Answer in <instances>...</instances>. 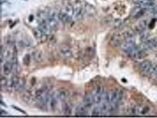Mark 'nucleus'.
<instances>
[{
  "mask_svg": "<svg viewBox=\"0 0 157 118\" xmlns=\"http://www.w3.org/2000/svg\"><path fill=\"white\" fill-rule=\"evenodd\" d=\"M141 72L146 75L155 76L157 73V66L149 60L142 62L140 66Z\"/></svg>",
  "mask_w": 157,
  "mask_h": 118,
  "instance_id": "obj_1",
  "label": "nucleus"
},
{
  "mask_svg": "<svg viewBox=\"0 0 157 118\" xmlns=\"http://www.w3.org/2000/svg\"><path fill=\"white\" fill-rule=\"evenodd\" d=\"M124 97V92L122 90H114L110 95V102L111 104L117 105Z\"/></svg>",
  "mask_w": 157,
  "mask_h": 118,
  "instance_id": "obj_2",
  "label": "nucleus"
},
{
  "mask_svg": "<svg viewBox=\"0 0 157 118\" xmlns=\"http://www.w3.org/2000/svg\"><path fill=\"white\" fill-rule=\"evenodd\" d=\"M47 22L51 29V30H56L58 28L59 24L55 18V15L54 12H51L47 17Z\"/></svg>",
  "mask_w": 157,
  "mask_h": 118,
  "instance_id": "obj_3",
  "label": "nucleus"
},
{
  "mask_svg": "<svg viewBox=\"0 0 157 118\" xmlns=\"http://www.w3.org/2000/svg\"><path fill=\"white\" fill-rule=\"evenodd\" d=\"M85 14V9L82 7V6L77 4L74 7V11H73V16L75 18L79 20L82 19L84 17Z\"/></svg>",
  "mask_w": 157,
  "mask_h": 118,
  "instance_id": "obj_4",
  "label": "nucleus"
},
{
  "mask_svg": "<svg viewBox=\"0 0 157 118\" xmlns=\"http://www.w3.org/2000/svg\"><path fill=\"white\" fill-rule=\"evenodd\" d=\"M69 92L65 89H60L55 93V97L60 101H65L69 96Z\"/></svg>",
  "mask_w": 157,
  "mask_h": 118,
  "instance_id": "obj_5",
  "label": "nucleus"
},
{
  "mask_svg": "<svg viewBox=\"0 0 157 118\" xmlns=\"http://www.w3.org/2000/svg\"><path fill=\"white\" fill-rule=\"evenodd\" d=\"M58 18L64 23H70L73 21L71 15L65 11L59 12L58 14Z\"/></svg>",
  "mask_w": 157,
  "mask_h": 118,
  "instance_id": "obj_6",
  "label": "nucleus"
},
{
  "mask_svg": "<svg viewBox=\"0 0 157 118\" xmlns=\"http://www.w3.org/2000/svg\"><path fill=\"white\" fill-rule=\"evenodd\" d=\"M60 54L66 59L71 58L73 56V53L71 49L67 46H63L60 49Z\"/></svg>",
  "mask_w": 157,
  "mask_h": 118,
  "instance_id": "obj_7",
  "label": "nucleus"
},
{
  "mask_svg": "<svg viewBox=\"0 0 157 118\" xmlns=\"http://www.w3.org/2000/svg\"><path fill=\"white\" fill-rule=\"evenodd\" d=\"M3 73L5 75H9L13 71V64L11 61H6L4 62L2 67Z\"/></svg>",
  "mask_w": 157,
  "mask_h": 118,
  "instance_id": "obj_8",
  "label": "nucleus"
},
{
  "mask_svg": "<svg viewBox=\"0 0 157 118\" xmlns=\"http://www.w3.org/2000/svg\"><path fill=\"white\" fill-rule=\"evenodd\" d=\"M150 108L148 106H141L135 108V112L138 115H146L150 112Z\"/></svg>",
  "mask_w": 157,
  "mask_h": 118,
  "instance_id": "obj_9",
  "label": "nucleus"
},
{
  "mask_svg": "<svg viewBox=\"0 0 157 118\" xmlns=\"http://www.w3.org/2000/svg\"><path fill=\"white\" fill-rule=\"evenodd\" d=\"M94 103V97H93V95H86L84 99V104L88 108H91L93 103Z\"/></svg>",
  "mask_w": 157,
  "mask_h": 118,
  "instance_id": "obj_10",
  "label": "nucleus"
},
{
  "mask_svg": "<svg viewBox=\"0 0 157 118\" xmlns=\"http://www.w3.org/2000/svg\"><path fill=\"white\" fill-rule=\"evenodd\" d=\"M123 43V40L121 36L119 35H115L113 37L111 40V44L114 47H118L121 45Z\"/></svg>",
  "mask_w": 157,
  "mask_h": 118,
  "instance_id": "obj_11",
  "label": "nucleus"
},
{
  "mask_svg": "<svg viewBox=\"0 0 157 118\" xmlns=\"http://www.w3.org/2000/svg\"><path fill=\"white\" fill-rule=\"evenodd\" d=\"M138 3L141 7L144 8L152 7L155 4V0H140L138 1Z\"/></svg>",
  "mask_w": 157,
  "mask_h": 118,
  "instance_id": "obj_12",
  "label": "nucleus"
},
{
  "mask_svg": "<svg viewBox=\"0 0 157 118\" xmlns=\"http://www.w3.org/2000/svg\"><path fill=\"white\" fill-rule=\"evenodd\" d=\"M33 58L35 62L37 63H40L44 60V54L41 50H37L33 53Z\"/></svg>",
  "mask_w": 157,
  "mask_h": 118,
  "instance_id": "obj_13",
  "label": "nucleus"
},
{
  "mask_svg": "<svg viewBox=\"0 0 157 118\" xmlns=\"http://www.w3.org/2000/svg\"><path fill=\"white\" fill-rule=\"evenodd\" d=\"M88 108L84 105H79L76 109V114L77 115H84L87 114Z\"/></svg>",
  "mask_w": 157,
  "mask_h": 118,
  "instance_id": "obj_14",
  "label": "nucleus"
},
{
  "mask_svg": "<svg viewBox=\"0 0 157 118\" xmlns=\"http://www.w3.org/2000/svg\"><path fill=\"white\" fill-rule=\"evenodd\" d=\"M33 34L34 37L37 39H42L43 37H45V33L40 29V28H36L33 30Z\"/></svg>",
  "mask_w": 157,
  "mask_h": 118,
  "instance_id": "obj_15",
  "label": "nucleus"
},
{
  "mask_svg": "<svg viewBox=\"0 0 157 118\" xmlns=\"http://www.w3.org/2000/svg\"><path fill=\"white\" fill-rule=\"evenodd\" d=\"M63 111L64 115H70L72 114V108L70 104L65 103L63 106Z\"/></svg>",
  "mask_w": 157,
  "mask_h": 118,
  "instance_id": "obj_16",
  "label": "nucleus"
},
{
  "mask_svg": "<svg viewBox=\"0 0 157 118\" xmlns=\"http://www.w3.org/2000/svg\"><path fill=\"white\" fill-rule=\"evenodd\" d=\"M57 99L55 97H50V99L48 101L49 103V106L51 109H55L57 105Z\"/></svg>",
  "mask_w": 157,
  "mask_h": 118,
  "instance_id": "obj_17",
  "label": "nucleus"
},
{
  "mask_svg": "<svg viewBox=\"0 0 157 118\" xmlns=\"http://www.w3.org/2000/svg\"><path fill=\"white\" fill-rule=\"evenodd\" d=\"M103 95H94L93 97L94 103L96 104L100 103L103 100Z\"/></svg>",
  "mask_w": 157,
  "mask_h": 118,
  "instance_id": "obj_18",
  "label": "nucleus"
},
{
  "mask_svg": "<svg viewBox=\"0 0 157 118\" xmlns=\"http://www.w3.org/2000/svg\"><path fill=\"white\" fill-rule=\"evenodd\" d=\"M101 115H102V112L100 107H95L92 112V116H100Z\"/></svg>",
  "mask_w": 157,
  "mask_h": 118,
  "instance_id": "obj_19",
  "label": "nucleus"
},
{
  "mask_svg": "<svg viewBox=\"0 0 157 118\" xmlns=\"http://www.w3.org/2000/svg\"><path fill=\"white\" fill-rule=\"evenodd\" d=\"M31 62V57L29 54H27L25 55V56L23 58V63L25 66H28L30 64Z\"/></svg>",
  "mask_w": 157,
  "mask_h": 118,
  "instance_id": "obj_20",
  "label": "nucleus"
},
{
  "mask_svg": "<svg viewBox=\"0 0 157 118\" xmlns=\"http://www.w3.org/2000/svg\"><path fill=\"white\" fill-rule=\"evenodd\" d=\"M104 89H103V87L101 86H98L96 87L94 92V95H104Z\"/></svg>",
  "mask_w": 157,
  "mask_h": 118,
  "instance_id": "obj_21",
  "label": "nucleus"
},
{
  "mask_svg": "<svg viewBox=\"0 0 157 118\" xmlns=\"http://www.w3.org/2000/svg\"><path fill=\"white\" fill-rule=\"evenodd\" d=\"M22 97L23 99V100H24L25 102H29L31 100V96L28 92H24L23 93V95L22 96Z\"/></svg>",
  "mask_w": 157,
  "mask_h": 118,
  "instance_id": "obj_22",
  "label": "nucleus"
},
{
  "mask_svg": "<svg viewBox=\"0 0 157 118\" xmlns=\"http://www.w3.org/2000/svg\"><path fill=\"white\" fill-rule=\"evenodd\" d=\"M85 56H86L91 57L93 56L94 50H93V48H92L91 47H88L87 48H86L85 50Z\"/></svg>",
  "mask_w": 157,
  "mask_h": 118,
  "instance_id": "obj_23",
  "label": "nucleus"
},
{
  "mask_svg": "<svg viewBox=\"0 0 157 118\" xmlns=\"http://www.w3.org/2000/svg\"><path fill=\"white\" fill-rule=\"evenodd\" d=\"M1 84L2 87H7V84H8V80L5 78L2 77V78L1 79Z\"/></svg>",
  "mask_w": 157,
  "mask_h": 118,
  "instance_id": "obj_24",
  "label": "nucleus"
},
{
  "mask_svg": "<svg viewBox=\"0 0 157 118\" xmlns=\"http://www.w3.org/2000/svg\"><path fill=\"white\" fill-rule=\"evenodd\" d=\"M13 108H15V109L18 110V111H20L21 112H22V113H23V114H25V112L24 111L21 110V109H20V108H17V107H15V106H13Z\"/></svg>",
  "mask_w": 157,
  "mask_h": 118,
  "instance_id": "obj_25",
  "label": "nucleus"
},
{
  "mask_svg": "<svg viewBox=\"0 0 157 118\" xmlns=\"http://www.w3.org/2000/svg\"><path fill=\"white\" fill-rule=\"evenodd\" d=\"M33 20H34V16H33V15H30V17H29V20H30V21L31 22Z\"/></svg>",
  "mask_w": 157,
  "mask_h": 118,
  "instance_id": "obj_26",
  "label": "nucleus"
},
{
  "mask_svg": "<svg viewBox=\"0 0 157 118\" xmlns=\"http://www.w3.org/2000/svg\"><path fill=\"white\" fill-rule=\"evenodd\" d=\"M4 111L1 110V115H7V113L6 112H4Z\"/></svg>",
  "mask_w": 157,
  "mask_h": 118,
  "instance_id": "obj_27",
  "label": "nucleus"
},
{
  "mask_svg": "<svg viewBox=\"0 0 157 118\" xmlns=\"http://www.w3.org/2000/svg\"><path fill=\"white\" fill-rule=\"evenodd\" d=\"M154 77H155V78H156V79H157V74H156V76H154Z\"/></svg>",
  "mask_w": 157,
  "mask_h": 118,
  "instance_id": "obj_28",
  "label": "nucleus"
},
{
  "mask_svg": "<svg viewBox=\"0 0 157 118\" xmlns=\"http://www.w3.org/2000/svg\"><path fill=\"white\" fill-rule=\"evenodd\" d=\"M137 1H140V0H137Z\"/></svg>",
  "mask_w": 157,
  "mask_h": 118,
  "instance_id": "obj_29",
  "label": "nucleus"
}]
</instances>
